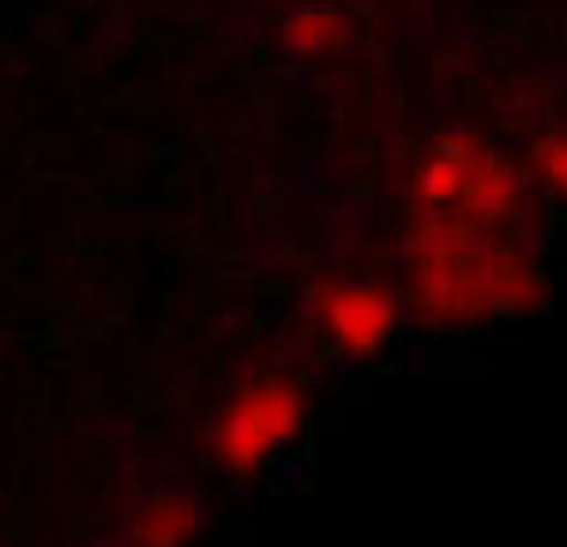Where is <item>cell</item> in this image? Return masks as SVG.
Here are the masks:
<instances>
[{
    "label": "cell",
    "instance_id": "cell-3",
    "mask_svg": "<svg viewBox=\"0 0 567 547\" xmlns=\"http://www.w3.org/2000/svg\"><path fill=\"white\" fill-rule=\"evenodd\" d=\"M419 199L429 205H463L468 215H508L518 205V179L503 159L468 140H449L419 169Z\"/></svg>",
    "mask_w": 567,
    "mask_h": 547
},
{
    "label": "cell",
    "instance_id": "cell-2",
    "mask_svg": "<svg viewBox=\"0 0 567 547\" xmlns=\"http://www.w3.org/2000/svg\"><path fill=\"white\" fill-rule=\"evenodd\" d=\"M303 429V399L284 379H249L235 399L225 403L215 423V453L225 468L255 473L265 458H275L284 443Z\"/></svg>",
    "mask_w": 567,
    "mask_h": 547
},
{
    "label": "cell",
    "instance_id": "cell-1",
    "mask_svg": "<svg viewBox=\"0 0 567 547\" xmlns=\"http://www.w3.org/2000/svg\"><path fill=\"white\" fill-rule=\"evenodd\" d=\"M413 283L433 313L523 309L543 293L533 265L493 249L473 225H429L413 245Z\"/></svg>",
    "mask_w": 567,
    "mask_h": 547
},
{
    "label": "cell",
    "instance_id": "cell-4",
    "mask_svg": "<svg viewBox=\"0 0 567 547\" xmlns=\"http://www.w3.org/2000/svg\"><path fill=\"white\" fill-rule=\"evenodd\" d=\"M313 313L323 319L329 339L349 353H373L393 339L399 329V303L373 283H353V279H319L313 283Z\"/></svg>",
    "mask_w": 567,
    "mask_h": 547
},
{
    "label": "cell",
    "instance_id": "cell-6",
    "mask_svg": "<svg viewBox=\"0 0 567 547\" xmlns=\"http://www.w3.org/2000/svg\"><path fill=\"white\" fill-rule=\"evenodd\" d=\"M533 175L543 189H553L558 199H567V135H553L533 149Z\"/></svg>",
    "mask_w": 567,
    "mask_h": 547
},
{
    "label": "cell",
    "instance_id": "cell-5",
    "mask_svg": "<svg viewBox=\"0 0 567 547\" xmlns=\"http://www.w3.org/2000/svg\"><path fill=\"white\" fill-rule=\"evenodd\" d=\"M189 528H195V503H189V498H175V493L155 498L145 513H140V523H135L140 543H150V547H175V543H185Z\"/></svg>",
    "mask_w": 567,
    "mask_h": 547
}]
</instances>
